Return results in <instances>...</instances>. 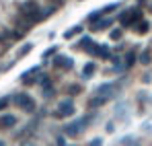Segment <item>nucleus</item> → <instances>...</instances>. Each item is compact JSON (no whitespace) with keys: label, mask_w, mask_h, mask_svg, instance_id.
Masks as SVG:
<instances>
[{"label":"nucleus","mask_w":152,"mask_h":146,"mask_svg":"<svg viewBox=\"0 0 152 146\" xmlns=\"http://www.w3.org/2000/svg\"><path fill=\"white\" fill-rule=\"evenodd\" d=\"M19 17L29 21L31 25H35L41 21V8H39V4L35 0H23L19 4Z\"/></svg>","instance_id":"nucleus-1"},{"label":"nucleus","mask_w":152,"mask_h":146,"mask_svg":"<svg viewBox=\"0 0 152 146\" xmlns=\"http://www.w3.org/2000/svg\"><path fill=\"white\" fill-rule=\"evenodd\" d=\"M93 120H95V113H88L86 117H78L74 122L66 123V125H64V134H66L68 138H76V136H80V132L93 122Z\"/></svg>","instance_id":"nucleus-2"},{"label":"nucleus","mask_w":152,"mask_h":146,"mask_svg":"<svg viewBox=\"0 0 152 146\" xmlns=\"http://www.w3.org/2000/svg\"><path fill=\"white\" fill-rule=\"evenodd\" d=\"M76 113V105L72 99H64V101H60V105L56 107V111H53V117L56 120H68V117H72Z\"/></svg>","instance_id":"nucleus-3"},{"label":"nucleus","mask_w":152,"mask_h":146,"mask_svg":"<svg viewBox=\"0 0 152 146\" xmlns=\"http://www.w3.org/2000/svg\"><path fill=\"white\" fill-rule=\"evenodd\" d=\"M12 103L19 107V109H23L27 113H33L35 111V101L31 95H27V93H19V95H15L12 97Z\"/></svg>","instance_id":"nucleus-4"},{"label":"nucleus","mask_w":152,"mask_h":146,"mask_svg":"<svg viewBox=\"0 0 152 146\" xmlns=\"http://www.w3.org/2000/svg\"><path fill=\"white\" fill-rule=\"evenodd\" d=\"M115 91H117V84L115 82H103V84H99L95 89V95L97 97H103L105 101H109V99L115 95Z\"/></svg>","instance_id":"nucleus-5"},{"label":"nucleus","mask_w":152,"mask_h":146,"mask_svg":"<svg viewBox=\"0 0 152 146\" xmlns=\"http://www.w3.org/2000/svg\"><path fill=\"white\" fill-rule=\"evenodd\" d=\"M53 66L62 68V70H72L74 66V60L70 56H53Z\"/></svg>","instance_id":"nucleus-6"},{"label":"nucleus","mask_w":152,"mask_h":146,"mask_svg":"<svg viewBox=\"0 0 152 146\" xmlns=\"http://www.w3.org/2000/svg\"><path fill=\"white\" fill-rule=\"evenodd\" d=\"M39 72H41V66H33V68H29V70H25V72L21 74V80L25 84H33L37 80V74Z\"/></svg>","instance_id":"nucleus-7"},{"label":"nucleus","mask_w":152,"mask_h":146,"mask_svg":"<svg viewBox=\"0 0 152 146\" xmlns=\"http://www.w3.org/2000/svg\"><path fill=\"white\" fill-rule=\"evenodd\" d=\"M93 56H97V58H101V60H111V49H109V45L107 43H95V48H93V51H91Z\"/></svg>","instance_id":"nucleus-8"},{"label":"nucleus","mask_w":152,"mask_h":146,"mask_svg":"<svg viewBox=\"0 0 152 146\" xmlns=\"http://www.w3.org/2000/svg\"><path fill=\"white\" fill-rule=\"evenodd\" d=\"M17 123H19L17 115H10V113L0 115V128H2V130H10V128H15Z\"/></svg>","instance_id":"nucleus-9"},{"label":"nucleus","mask_w":152,"mask_h":146,"mask_svg":"<svg viewBox=\"0 0 152 146\" xmlns=\"http://www.w3.org/2000/svg\"><path fill=\"white\" fill-rule=\"evenodd\" d=\"M78 49H84V51H93V48H95V41H93V37L91 35H86V37H82L80 41H78V45H76Z\"/></svg>","instance_id":"nucleus-10"},{"label":"nucleus","mask_w":152,"mask_h":146,"mask_svg":"<svg viewBox=\"0 0 152 146\" xmlns=\"http://www.w3.org/2000/svg\"><path fill=\"white\" fill-rule=\"evenodd\" d=\"M103 17H105V15H103V10H101V8H99V10H91V12H88V17H86V23L95 25V23H99Z\"/></svg>","instance_id":"nucleus-11"},{"label":"nucleus","mask_w":152,"mask_h":146,"mask_svg":"<svg viewBox=\"0 0 152 146\" xmlns=\"http://www.w3.org/2000/svg\"><path fill=\"white\" fill-rule=\"evenodd\" d=\"M117 21L121 27H129L132 25V10H124L121 15H117Z\"/></svg>","instance_id":"nucleus-12"},{"label":"nucleus","mask_w":152,"mask_h":146,"mask_svg":"<svg viewBox=\"0 0 152 146\" xmlns=\"http://www.w3.org/2000/svg\"><path fill=\"white\" fill-rule=\"evenodd\" d=\"M111 27V19H101L99 23L91 25V29H93V33H97V31H105V29H109Z\"/></svg>","instance_id":"nucleus-13"},{"label":"nucleus","mask_w":152,"mask_h":146,"mask_svg":"<svg viewBox=\"0 0 152 146\" xmlns=\"http://www.w3.org/2000/svg\"><path fill=\"white\" fill-rule=\"evenodd\" d=\"M136 60H138V51H136V49L127 51L126 58H124V64H126V68H132V66L136 64Z\"/></svg>","instance_id":"nucleus-14"},{"label":"nucleus","mask_w":152,"mask_h":146,"mask_svg":"<svg viewBox=\"0 0 152 146\" xmlns=\"http://www.w3.org/2000/svg\"><path fill=\"white\" fill-rule=\"evenodd\" d=\"M82 31V25H74V27H70V29H66L62 35H64V39H72V37H76L78 33Z\"/></svg>","instance_id":"nucleus-15"},{"label":"nucleus","mask_w":152,"mask_h":146,"mask_svg":"<svg viewBox=\"0 0 152 146\" xmlns=\"http://www.w3.org/2000/svg\"><path fill=\"white\" fill-rule=\"evenodd\" d=\"M138 62L142 64V66H150V62H152V54L148 51V49H144L140 56H138Z\"/></svg>","instance_id":"nucleus-16"},{"label":"nucleus","mask_w":152,"mask_h":146,"mask_svg":"<svg viewBox=\"0 0 152 146\" xmlns=\"http://www.w3.org/2000/svg\"><path fill=\"white\" fill-rule=\"evenodd\" d=\"M95 70H97V64H95V62H88V64L82 68V78H91V76L95 74Z\"/></svg>","instance_id":"nucleus-17"},{"label":"nucleus","mask_w":152,"mask_h":146,"mask_svg":"<svg viewBox=\"0 0 152 146\" xmlns=\"http://www.w3.org/2000/svg\"><path fill=\"white\" fill-rule=\"evenodd\" d=\"M31 49H33V43H31V41H27L25 45L17 51V60H21V58H25L27 54H31Z\"/></svg>","instance_id":"nucleus-18"},{"label":"nucleus","mask_w":152,"mask_h":146,"mask_svg":"<svg viewBox=\"0 0 152 146\" xmlns=\"http://www.w3.org/2000/svg\"><path fill=\"white\" fill-rule=\"evenodd\" d=\"M148 31H150V23H148V21H140V23H136V33L144 35V33H148Z\"/></svg>","instance_id":"nucleus-19"},{"label":"nucleus","mask_w":152,"mask_h":146,"mask_svg":"<svg viewBox=\"0 0 152 146\" xmlns=\"http://www.w3.org/2000/svg\"><path fill=\"white\" fill-rule=\"evenodd\" d=\"M109 37H111V41H119V39L124 37V31H121V27H115V29H111V31H109Z\"/></svg>","instance_id":"nucleus-20"},{"label":"nucleus","mask_w":152,"mask_h":146,"mask_svg":"<svg viewBox=\"0 0 152 146\" xmlns=\"http://www.w3.org/2000/svg\"><path fill=\"white\" fill-rule=\"evenodd\" d=\"M121 6V2H111V4H107V6H103V15H109V12H115L117 8Z\"/></svg>","instance_id":"nucleus-21"},{"label":"nucleus","mask_w":152,"mask_h":146,"mask_svg":"<svg viewBox=\"0 0 152 146\" xmlns=\"http://www.w3.org/2000/svg\"><path fill=\"white\" fill-rule=\"evenodd\" d=\"M103 103H105V99H103V97H97V95H95L93 99H88V103H86V105H88L91 109H95V107H101Z\"/></svg>","instance_id":"nucleus-22"},{"label":"nucleus","mask_w":152,"mask_h":146,"mask_svg":"<svg viewBox=\"0 0 152 146\" xmlns=\"http://www.w3.org/2000/svg\"><path fill=\"white\" fill-rule=\"evenodd\" d=\"M113 72H124L126 70V64H124V60L121 58H113Z\"/></svg>","instance_id":"nucleus-23"},{"label":"nucleus","mask_w":152,"mask_h":146,"mask_svg":"<svg viewBox=\"0 0 152 146\" xmlns=\"http://www.w3.org/2000/svg\"><path fill=\"white\" fill-rule=\"evenodd\" d=\"M51 56H58V45H51L50 49H45V51L41 54L43 60H48V58H51Z\"/></svg>","instance_id":"nucleus-24"},{"label":"nucleus","mask_w":152,"mask_h":146,"mask_svg":"<svg viewBox=\"0 0 152 146\" xmlns=\"http://www.w3.org/2000/svg\"><path fill=\"white\" fill-rule=\"evenodd\" d=\"M82 89H80V84H70L68 87V97H74V95H78Z\"/></svg>","instance_id":"nucleus-25"},{"label":"nucleus","mask_w":152,"mask_h":146,"mask_svg":"<svg viewBox=\"0 0 152 146\" xmlns=\"http://www.w3.org/2000/svg\"><path fill=\"white\" fill-rule=\"evenodd\" d=\"M10 101H12L10 97H0V111H4V109L10 105Z\"/></svg>","instance_id":"nucleus-26"},{"label":"nucleus","mask_w":152,"mask_h":146,"mask_svg":"<svg viewBox=\"0 0 152 146\" xmlns=\"http://www.w3.org/2000/svg\"><path fill=\"white\" fill-rule=\"evenodd\" d=\"M88 146H103V138H93L88 142Z\"/></svg>","instance_id":"nucleus-27"},{"label":"nucleus","mask_w":152,"mask_h":146,"mask_svg":"<svg viewBox=\"0 0 152 146\" xmlns=\"http://www.w3.org/2000/svg\"><path fill=\"white\" fill-rule=\"evenodd\" d=\"M56 144L58 146H66V140H64L62 136H58V138H56Z\"/></svg>","instance_id":"nucleus-28"},{"label":"nucleus","mask_w":152,"mask_h":146,"mask_svg":"<svg viewBox=\"0 0 152 146\" xmlns=\"http://www.w3.org/2000/svg\"><path fill=\"white\" fill-rule=\"evenodd\" d=\"M23 146H33V144H31V142H25V144H23Z\"/></svg>","instance_id":"nucleus-29"},{"label":"nucleus","mask_w":152,"mask_h":146,"mask_svg":"<svg viewBox=\"0 0 152 146\" xmlns=\"http://www.w3.org/2000/svg\"><path fill=\"white\" fill-rule=\"evenodd\" d=\"M0 146H6V144H4V142H2V140H0Z\"/></svg>","instance_id":"nucleus-30"},{"label":"nucleus","mask_w":152,"mask_h":146,"mask_svg":"<svg viewBox=\"0 0 152 146\" xmlns=\"http://www.w3.org/2000/svg\"><path fill=\"white\" fill-rule=\"evenodd\" d=\"M150 10H152V4H150Z\"/></svg>","instance_id":"nucleus-31"},{"label":"nucleus","mask_w":152,"mask_h":146,"mask_svg":"<svg viewBox=\"0 0 152 146\" xmlns=\"http://www.w3.org/2000/svg\"><path fill=\"white\" fill-rule=\"evenodd\" d=\"M72 146H74V144H72Z\"/></svg>","instance_id":"nucleus-32"}]
</instances>
